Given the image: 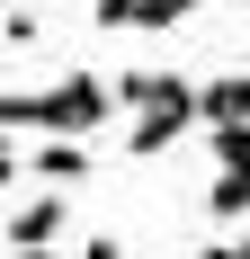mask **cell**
<instances>
[{"instance_id": "1", "label": "cell", "mask_w": 250, "mask_h": 259, "mask_svg": "<svg viewBox=\"0 0 250 259\" xmlns=\"http://www.w3.org/2000/svg\"><path fill=\"white\" fill-rule=\"evenodd\" d=\"M107 116H125V99H116V80H99V72L54 80L45 99H27V90L0 99V125H9V134H99Z\"/></svg>"}, {"instance_id": "2", "label": "cell", "mask_w": 250, "mask_h": 259, "mask_svg": "<svg viewBox=\"0 0 250 259\" xmlns=\"http://www.w3.org/2000/svg\"><path fill=\"white\" fill-rule=\"evenodd\" d=\"M188 125H205V107L197 99H161V107H134V116H125V152H170V143H179V134H188Z\"/></svg>"}, {"instance_id": "3", "label": "cell", "mask_w": 250, "mask_h": 259, "mask_svg": "<svg viewBox=\"0 0 250 259\" xmlns=\"http://www.w3.org/2000/svg\"><path fill=\"white\" fill-rule=\"evenodd\" d=\"M36 179H45V188L90 179V152H80V134H36Z\"/></svg>"}, {"instance_id": "4", "label": "cell", "mask_w": 250, "mask_h": 259, "mask_svg": "<svg viewBox=\"0 0 250 259\" xmlns=\"http://www.w3.org/2000/svg\"><path fill=\"white\" fill-rule=\"evenodd\" d=\"M54 233H63V197H36V206H18L9 214V250H54Z\"/></svg>"}, {"instance_id": "5", "label": "cell", "mask_w": 250, "mask_h": 259, "mask_svg": "<svg viewBox=\"0 0 250 259\" xmlns=\"http://www.w3.org/2000/svg\"><path fill=\"white\" fill-rule=\"evenodd\" d=\"M116 99L134 116V107H161V99H197V80H179V72H116Z\"/></svg>"}, {"instance_id": "6", "label": "cell", "mask_w": 250, "mask_h": 259, "mask_svg": "<svg viewBox=\"0 0 250 259\" xmlns=\"http://www.w3.org/2000/svg\"><path fill=\"white\" fill-rule=\"evenodd\" d=\"M197 107H205V125H232V116H250V72L205 80V90H197Z\"/></svg>"}, {"instance_id": "7", "label": "cell", "mask_w": 250, "mask_h": 259, "mask_svg": "<svg viewBox=\"0 0 250 259\" xmlns=\"http://www.w3.org/2000/svg\"><path fill=\"white\" fill-rule=\"evenodd\" d=\"M205 214H215V224H241L250 214V161H224V179L205 188Z\"/></svg>"}, {"instance_id": "8", "label": "cell", "mask_w": 250, "mask_h": 259, "mask_svg": "<svg viewBox=\"0 0 250 259\" xmlns=\"http://www.w3.org/2000/svg\"><path fill=\"white\" fill-rule=\"evenodd\" d=\"M197 0H143V18H134V36H170L179 18H188Z\"/></svg>"}, {"instance_id": "9", "label": "cell", "mask_w": 250, "mask_h": 259, "mask_svg": "<svg viewBox=\"0 0 250 259\" xmlns=\"http://www.w3.org/2000/svg\"><path fill=\"white\" fill-rule=\"evenodd\" d=\"M0 36H9V54H18V45H36V36H45V18H36V9H9V18H0Z\"/></svg>"}, {"instance_id": "10", "label": "cell", "mask_w": 250, "mask_h": 259, "mask_svg": "<svg viewBox=\"0 0 250 259\" xmlns=\"http://www.w3.org/2000/svg\"><path fill=\"white\" fill-rule=\"evenodd\" d=\"M143 18V0H99V27H134Z\"/></svg>"}]
</instances>
